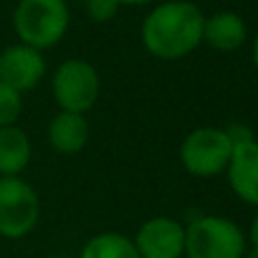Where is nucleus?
Masks as SVG:
<instances>
[{"mask_svg":"<svg viewBox=\"0 0 258 258\" xmlns=\"http://www.w3.org/2000/svg\"><path fill=\"white\" fill-rule=\"evenodd\" d=\"M204 14L195 3L169 0L142 23L144 48L158 59H180L204 41Z\"/></svg>","mask_w":258,"mask_h":258,"instance_id":"1","label":"nucleus"},{"mask_svg":"<svg viewBox=\"0 0 258 258\" xmlns=\"http://www.w3.org/2000/svg\"><path fill=\"white\" fill-rule=\"evenodd\" d=\"M69 28V7L64 0H19L14 30L25 46L44 50L55 46Z\"/></svg>","mask_w":258,"mask_h":258,"instance_id":"2","label":"nucleus"},{"mask_svg":"<svg viewBox=\"0 0 258 258\" xmlns=\"http://www.w3.org/2000/svg\"><path fill=\"white\" fill-rule=\"evenodd\" d=\"M247 240L235 222L217 215L192 219L185 229L187 258H242Z\"/></svg>","mask_w":258,"mask_h":258,"instance_id":"3","label":"nucleus"},{"mask_svg":"<svg viewBox=\"0 0 258 258\" xmlns=\"http://www.w3.org/2000/svg\"><path fill=\"white\" fill-rule=\"evenodd\" d=\"M233 137L219 128H197L180 144V162L192 176H217L233 156Z\"/></svg>","mask_w":258,"mask_h":258,"instance_id":"4","label":"nucleus"},{"mask_svg":"<svg viewBox=\"0 0 258 258\" xmlns=\"http://www.w3.org/2000/svg\"><path fill=\"white\" fill-rule=\"evenodd\" d=\"M39 222L37 192L16 176H0V235L23 238Z\"/></svg>","mask_w":258,"mask_h":258,"instance_id":"5","label":"nucleus"},{"mask_svg":"<svg viewBox=\"0 0 258 258\" xmlns=\"http://www.w3.org/2000/svg\"><path fill=\"white\" fill-rule=\"evenodd\" d=\"M98 73L85 59H69L57 69L53 78V94L62 112L85 114L98 98Z\"/></svg>","mask_w":258,"mask_h":258,"instance_id":"6","label":"nucleus"},{"mask_svg":"<svg viewBox=\"0 0 258 258\" xmlns=\"http://www.w3.org/2000/svg\"><path fill=\"white\" fill-rule=\"evenodd\" d=\"M140 258H180L185 253V229L169 217H153L135 235Z\"/></svg>","mask_w":258,"mask_h":258,"instance_id":"7","label":"nucleus"},{"mask_svg":"<svg viewBox=\"0 0 258 258\" xmlns=\"http://www.w3.org/2000/svg\"><path fill=\"white\" fill-rule=\"evenodd\" d=\"M46 62L41 50L32 46H10L0 55V83L14 92H28L44 78Z\"/></svg>","mask_w":258,"mask_h":258,"instance_id":"8","label":"nucleus"},{"mask_svg":"<svg viewBox=\"0 0 258 258\" xmlns=\"http://www.w3.org/2000/svg\"><path fill=\"white\" fill-rule=\"evenodd\" d=\"M226 171L235 195L247 204L258 206V142L253 137L235 142Z\"/></svg>","mask_w":258,"mask_h":258,"instance_id":"9","label":"nucleus"},{"mask_svg":"<svg viewBox=\"0 0 258 258\" xmlns=\"http://www.w3.org/2000/svg\"><path fill=\"white\" fill-rule=\"evenodd\" d=\"M247 39V25L235 12H217L204 21V41L215 50L233 53Z\"/></svg>","mask_w":258,"mask_h":258,"instance_id":"10","label":"nucleus"},{"mask_svg":"<svg viewBox=\"0 0 258 258\" xmlns=\"http://www.w3.org/2000/svg\"><path fill=\"white\" fill-rule=\"evenodd\" d=\"M50 146L59 153H78L87 146L89 140V123L83 114L76 112H59L53 117L48 126Z\"/></svg>","mask_w":258,"mask_h":258,"instance_id":"11","label":"nucleus"},{"mask_svg":"<svg viewBox=\"0 0 258 258\" xmlns=\"http://www.w3.org/2000/svg\"><path fill=\"white\" fill-rule=\"evenodd\" d=\"M30 140L21 128H0V176H16L30 162Z\"/></svg>","mask_w":258,"mask_h":258,"instance_id":"12","label":"nucleus"},{"mask_svg":"<svg viewBox=\"0 0 258 258\" xmlns=\"http://www.w3.org/2000/svg\"><path fill=\"white\" fill-rule=\"evenodd\" d=\"M80 258H140L131 238L121 233H101L85 244Z\"/></svg>","mask_w":258,"mask_h":258,"instance_id":"13","label":"nucleus"},{"mask_svg":"<svg viewBox=\"0 0 258 258\" xmlns=\"http://www.w3.org/2000/svg\"><path fill=\"white\" fill-rule=\"evenodd\" d=\"M21 94L0 83V128L14 126V121L21 117Z\"/></svg>","mask_w":258,"mask_h":258,"instance_id":"14","label":"nucleus"},{"mask_svg":"<svg viewBox=\"0 0 258 258\" xmlns=\"http://www.w3.org/2000/svg\"><path fill=\"white\" fill-rule=\"evenodd\" d=\"M121 3L119 0H87V14L96 23H105L119 12Z\"/></svg>","mask_w":258,"mask_h":258,"instance_id":"15","label":"nucleus"},{"mask_svg":"<svg viewBox=\"0 0 258 258\" xmlns=\"http://www.w3.org/2000/svg\"><path fill=\"white\" fill-rule=\"evenodd\" d=\"M249 240H251V256L249 258H258V215L253 217L251 229H249Z\"/></svg>","mask_w":258,"mask_h":258,"instance_id":"16","label":"nucleus"},{"mask_svg":"<svg viewBox=\"0 0 258 258\" xmlns=\"http://www.w3.org/2000/svg\"><path fill=\"white\" fill-rule=\"evenodd\" d=\"M121 5H146V3H151V0H119Z\"/></svg>","mask_w":258,"mask_h":258,"instance_id":"17","label":"nucleus"},{"mask_svg":"<svg viewBox=\"0 0 258 258\" xmlns=\"http://www.w3.org/2000/svg\"><path fill=\"white\" fill-rule=\"evenodd\" d=\"M253 64H256V69H258V37L253 39Z\"/></svg>","mask_w":258,"mask_h":258,"instance_id":"18","label":"nucleus"},{"mask_svg":"<svg viewBox=\"0 0 258 258\" xmlns=\"http://www.w3.org/2000/svg\"><path fill=\"white\" fill-rule=\"evenodd\" d=\"M50 258H67V256H50Z\"/></svg>","mask_w":258,"mask_h":258,"instance_id":"19","label":"nucleus"}]
</instances>
